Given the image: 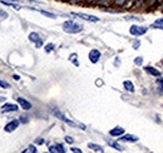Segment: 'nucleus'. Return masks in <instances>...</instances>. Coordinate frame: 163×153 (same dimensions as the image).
I'll list each match as a JSON object with an SVG mask.
<instances>
[{"label": "nucleus", "instance_id": "obj_28", "mask_svg": "<svg viewBox=\"0 0 163 153\" xmlns=\"http://www.w3.org/2000/svg\"><path fill=\"white\" fill-rule=\"evenodd\" d=\"M65 142L69 143V144H72V143H73V138L69 137V136H66V137H65Z\"/></svg>", "mask_w": 163, "mask_h": 153}, {"label": "nucleus", "instance_id": "obj_34", "mask_svg": "<svg viewBox=\"0 0 163 153\" xmlns=\"http://www.w3.org/2000/svg\"><path fill=\"white\" fill-rule=\"evenodd\" d=\"M87 2L90 3V4H93V3H96V4H97V3H98V0H87Z\"/></svg>", "mask_w": 163, "mask_h": 153}, {"label": "nucleus", "instance_id": "obj_15", "mask_svg": "<svg viewBox=\"0 0 163 153\" xmlns=\"http://www.w3.org/2000/svg\"><path fill=\"white\" fill-rule=\"evenodd\" d=\"M88 148H90L92 151H98V152H104L103 147H100L99 144H94V143H89V144H88Z\"/></svg>", "mask_w": 163, "mask_h": 153}, {"label": "nucleus", "instance_id": "obj_11", "mask_svg": "<svg viewBox=\"0 0 163 153\" xmlns=\"http://www.w3.org/2000/svg\"><path fill=\"white\" fill-rule=\"evenodd\" d=\"M109 134L112 137H118V136H122V134H124V128H122V127H116L113 129L109 131Z\"/></svg>", "mask_w": 163, "mask_h": 153}, {"label": "nucleus", "instance_id": "obj_22", "mask_svg": "<svg viewBox=\"0 0 163 153\" xmlns=\"http://www.w3.org/2000/svg\"><path fill=\"white\" fill-rule=\"evenodd\" d=\"M55 148H57V152H59V153H65V148L63 147V144H55Z\"/></svg>", "mask_w": 163, "mask_h": 153}, {"label": "nucleus", "instance_id": "obj_2", "mask_svg": "<svg viewBox=\"0 0 163 153\" xmlns=\"http://www.w3.org/2000/svg\"><path fill=\"white\" fill-rule=\"evenodd\" d=\"M148 30V28L146 26H139V25H132L131 29H129V33L134 36H141V35H144Z\"/></svg>", "mask_w": 163, "mask_h": 153}, {"label": "nucleus", "instance_id": "obj_38", "mask_svg": "<svg viewBox=\"0 0 163 153\" xmlns=\"http://www.w3.org/2000/svg\"><path fill=\"white\" fill-rule=\"evenodd\" d=\"M162 64H163V62H162Z\"/></svg>", "mask_w": 163, "mask_h": 153}, {"label": "nucleus", "instance_id": "obj_13", "mask_svg": "<svg viewBox=\"0 0 163 153\" xmlns=\"http://www.w3.org/2000/svg\"><path fill=\"white\" fill-rule=\"evenodd\" d=\"M123 86H124V89H126V90H128V92H131V93L134 92V86H133V83H132L131 80H124V82H123Z\"/></svg>", "mask_w": 163, "mask_h": 153}, {"label": "nucleus", "instance_id": "obj_19", "mask_svg": "<svg viewBox=\"0 0 163 153\" xmlns=\"http://www.w3.org/2000/svg\"><path fill=\"white\" fill-rule=\"evenodd\" d=\"M36 148H35V146H33V144H30L26 149H24V153H28V152H32V153H36Z\"/></svg>", "mask_w": 163, "mask_h": 153}, {"label": "nucleus", "instance_id": "obj_27", "mask_svg": "<svg viewBox=\"0 0 163 153\" xmlns=\"http://www.w3.org/2000/svg\"><path fill=\"white\" fill-rule=\"evenodd\" d=\"M147 2H148L149 6H153L154 4H158V0H147Z\"/></svg>", "mask_w": 163, "mask_h": 153}, {"label": "nucleus", "instance_id": "obj_3", "mask_svg": "<svg viewBox=\"0 0 163 153\" xmlns=\"http://www.w3.org/2000/svg\"><path fill=\"white\" fill-rule=\"evenodd\" d=\"M72 15L78 17V18L83 19V20H87V21H90V23H97V21L100 20L99 18L94 17V15H88V14H83V13H74V11H73V13H72Z\"/></svg>", "mask_w": 163, "mask_h": 153}, {"label": "nucleus", "instance_id": "obj_25", "mask_svg": "<svg viewBox=\"0 0 163 153\" xmlns=\"http://www.w3.org/2000/svg\"><path fill=\"white\" fill-rule=\"evenodd\" d=\"M134 64H137V65H142L143 64V58L142 57H137L134 59Z\"/></svg>", "mask_w": 163, "mask_h": 153}, {"label": "nucleus", "instance_id": "obj_8", "mask_svg": "<svg viewBox=\"0 0 163 153\" xmlns=\"http://www.w3.org/2000/svg\"><path fill=\"white\" fill-rule=\"evenodd\" d=\"M120 141L123 142H138V137L133 134H122Z\"/></svg>", "mask_w": 163, "mask_h": 153}, {"label": "nucleus", "instance_id": "obj_7", "mask_svg": "<svg viewBox=\"0 0 163 153\" xmlns=\"http://www.w3.org/2000/svg\"><path fill=\"white\" fill-rule=\"evenodd\" d=\"M19 123H20V120H17V119H14V120H10L6 126L4 127V129L6 131V132H13V131H15L18 127H19Z\"/></svg>", "mask_w": 163, "mask_h": 153}, {"label": "nucleus", "instance_id": "obj_26", "mask_svg": "<svg viewBox=\"0 0 163 153\" xmlns=\"http://www.w3.org/2000/svg\"><path fill=\"white\" fill-rule=\"evenodd\" d=\"M0 87L2 88H10V84L5 80H0Z\"/></svg>", "mask_w": 163, "mask_h": 153}, {"label": "nucleus", "instance_id": "obj_24", "mask_svg": "<svg viewBox=\"0 0 163 153\" xmlns=\"http://www.w3.org/2000/svg\"><path fill=\"white\" fill-rule=\"evenodd\" d=\"M77 57H78L77 54H72V55H70V60H72V62H73V63L78 67V65H79V63H78V60H77Z\"/></svg>", "mask_w": 163, "mask_h": 153}, {"label": "nucleus", "instance_id": "obj_37", "mask_svg": "<svg viewBox=\"0 0 163 153\" xmlns=\"http://www.w3.org/2000/svg\"><path fill=\"white\" fill-rule=\"evenodd\" d=\"M13 78H14V79H15V80H19V79H20V77H19V75H17V74H15V75H14V77H13Z\"/></svg>", "mask_w": 163, "mask_h": 153}, {"label": "nucleus", "instance_id": "obj_17", "mask_svg": "<svg viewBox=\"0 0 163 153\" xmlns=\"http://www.w3.org/2000/svg\"><path fill=\"white\" fill-rule=\"evenodd\" d=\"M112 3H114V0H98V5L100 6H109Z\"/></svg>", "mask_w": 163, "mask_h": 153}, {"label": "nucleus", "instance_id": "obj_31", "mask_svg": "<svg viewBox=\"0 0 163 153\" xmlns=\"http://www.w3.org/2000/svg\"><path fill=\"white\" fill-rule=\"evenodd\" d=\"M20 122L21 123H28L29 119H28V117H20Z\"/></svg>", "mask_w": 163, "mask_h": 153}, {"label": "nucleus", "instance_id": "obj_6", "mask_svg": "<svg viewBox=\"0 0 163 153\" xmlns=\"http://www.w3.org/2000/svg\"><path fill=\"white\" fill-rule=\"evenodd\" d=\"M18 110V105L13 104V103H5L2 107V112L3 113H9V112H17Z\"/></svg>", "mask_w": 163, "mask_h": 153}, {"label": "nucleus", "instance_id": "obj_4", "mask_svg": "<svg viewBox=\"0 0 163 153\" xmlns=\"http://www.w3.org/2000/svg\"><path fill=\"white\" fill-rule=\"evenodd\" d=\"M99 59H100V52L97 50V49H92L89 52V60L96 64V63L99 62Z\"/></svg>", "mask_w": 163, "mask_h": 153}, {"label": "nucleus", "instance_id": "obj_9", "mask_svg": "<svg viewBox=\"0 0 163 153\" xmlns=\"http://www.w3.org/2000/svg\"><path fill=\"white\" fill-rule=\"evenodd\" d=\"M144 71H146L148 74L153 75V77H161V75H162V74H161V72L158 71V69H156V68H153V67H151V65L146 67V68H144Z\"/></svg>", "mask_w": 163, "mask_h": 153}, {"label": "nucleus", "instance_id": "obj_36", "mask_svg": "<svg viewBox=\"0 0 163 153\" xmlns=\"http://www.w3.org/2000/svg\"><path fill=\"white\" fill-rule=\"evenodd\" d=\"M0 15H2V17H5V18H6V17H8V14H6V13H3V11H0Z\"/></svg>", "mask_w": 163, "mask_h": 153}, {"label": "nucleus", "instance_id": "obj_10", "mask_svg": "<svg viewBox=\"0 0 163 153\" xmlns=\"http://www.w3.org/2000/svg\"><path fill=\"white\" fill-rule=\"evenodd\" d=\"M17 101H18V103L21 105V108H24L25 110H29V109L32 108V103L28 102L26 99H24V98H20V97H19V98H17Z\"/></svg>", "mask_w": 163, "mask_h": 153}, {"label": "nucleus", "instance_id": "obj_14", "mask_svg": "<svg viewBox=\"0 0 163 153\" xmlns=\"http://www.w3.org/2000/svg\"><path fill=\"white\" fill-rule=\"evenodd\" d=\"M151 28H153V29H162V30H163V19L156 20L154 24H153Z\"/></svg>", "mask_w": 163, "mask_h": 153}, {"label": "nucleus", "instance_id": "obj_23", "mask_svg": "<svg viewBox=\"0 0 163 153\" xmlns=\"http://www.w3.org/2000/svg\"><path fill=\"white\" fill-rule=\"evenodd\" d=\"M53 50H54V44L50 43V44H47V45H45V52H47V53H50V52H53Z\"/></svg>", "mask_w": 163, "mask_h": 153}, {"label": "nucleus", "instance_id": "obj_33", "mask_svg": "<svg viewBox=\"0 0 163 153\" xmlns=\"http://www.w3.org/2000/svg\"><path fill=\"white\" fill-rule=\"evenodd\" d=\"M36 143H38V144H43V143H44V140L39 138V140H36Z\"/></svg>", "mask_w": 163, "mask_h": 153}, {"label": "nucleus", "instance_id": "obj_35", "mask_svg": "<svg viewBox=\"0 0 163 153\" xmlns=\"http://www.w3.org/2000/svg\"><path fill=\"white\" fill-rule=\"evenodd\" d=\"M5 2H21V0H5ZM28 2H33V0H28Z\"/></svg>", "mask_w": 163, "mask_h": 153}, {"label": "nucleus", "instance_id": "obj_30", "mask_svg": "<svg viewBox=\"0 0 163 153\" xmlns=\"http://www.w3.org/2000/svg\"><path fill=\"white\" fill-rule=\"evenodd\" d=\"M49 152H51V153H57V148H55V146H50V147H49Z\"/></svg>", "mask_w": 163, "mask_h": 153}, {"label": "nucleus", "instance_id": "obj_18", "mask_svg": "<svg viewBox=\"0 0 163 153\" xmlns=\"http://www.w3.org/2000/svg\"><path fill=\"white\" fill-rule=\"evenodd\" d=\"M157 89L159 93H163V78H158L157 79Z\"/></svg>", "mask_w": 163, "mask_h": 153}, {"label": "nucleus", "instance_id": "obj_29", "mask_svg": "<svg viewBox=\"0 0 163 153\" xmlns=\"http://www.w3.org/2000/svg\"><path fill=\"white\" fill-rule=\"evenodd\" d=\"M139 45H141V41H139V40H137V41H134L133 48H134V49H138V48H139Z\"/></svg>", "mask_w": 163, "mask_h": 153}, {"label": "nucleus", "instance_id": "obj_20", "mask_svg": "<svg viewBox=\"0 0 163 153\" xmlns=\"http://www.w3.org/2000/svg\"><path fill=\"white\" fill-rule=\"evenodd\" d=\"M133 3H134L135 8H141L144 5V0H133Z\"/></svg>", "mask_w": 163, "mask_h": 153}, {"label": "nucleus", "instance_id": "obj_21", "mask_svg": "<svg viewBox=\"0 0 163 153\" xmlns=\"http://www.w3.org/2000/svg\"><path fill=\"white\" fill-rule=\"evenodd\" d=\"M128 0H114V4L118 5V6H124L127 4Z\"/></svg>", "mask_w": 163, "mask_h": 153}, {"label": "nucleus", "instance_id": "obj_5", "mask_svg": "<svg viewBox=\"0 0 163 153\" xmlns=\"http://www.w3.org/2000/svg\"><path fill=\"white\" fill-rule=\"evenodd\" d=\"M29 40H30V41H34L35 45H36V48H40V47L43 45V40L40 39V36H39L38 33H30V34H29Z\"/></svg>", "mask_w": 163, "mask_h": 153}, {"label": "nucleus", "instance_id": "obj_12", "mask_svg": "<svg viewBox=\"0 0 163 153\" xmlns=\"http://www.w3.org/2000/svg\"><path fill=\"white\" fill-rule=\"evenodd\" d=\"M29 9H33V10H38L39 13H42L43 15H45V17H48V18H51V19L57 18V15H55V14H53V13H49V11H47V10H42V9H35V8H29Z\"/></svg>", "mask_w": 163, "mask_h": 153}, {"label": "nucleus", "instance_id": "obj_16", "mask_svg": "<svg viewBox=\"0 0 163 153\" xmlns=\"http://www.w3.org/2000/svg\"><path fill=\"white\" fill-rule=\"evenodd\" d=\"M108 144H109L111 147H113L114 149H117V151H124V148L122 147L119 143H117V142H113V141H109L108 142Z\"/></svg>", "mask_w": 163, "mask_h": 153}, {"label": "nucleus", "instance_id": "obj_1", "mask_svg": "<svg viewBox=\"0 0 163 153\" xmlns=\"http://www.w3.org/2000/svg\"><path fill=\"white\" fill-rule=\"evenodd\" d=\"M63 30L65 33H69V34H77V33H80L82 30H83V25L74 23L72 20H68L63 24Z\"/></svg>", "mask_w": 163, "mask_h": 153}, {"label": "nucleus", "instance_id": "obj_32", "mask_svg": "<svg viewBox=\"0 0 163 153\" xmlns=\"http://www.w3.org/2000/svg\"><path fill=\"white\" fill-rule=\"evenodd\" d=\"M70 151H72V152H77V153H82V149H79V148H75V147L70 148Z\"/></svg>", "mask_w": 163, "mask_h": 153}]
</instances>
